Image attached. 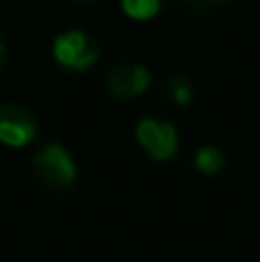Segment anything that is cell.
Segmentation results:
<instances>
[{"mask_svg": "<svg viewBox=\"0 0 260 262\" xmlns=\"http://www.w3.org/2000/svg\"><path fill=\"white\" fill-rule=\"evenodd\" d=\"M32 172L37 175L39 184L53 193H62L76 180V163L69 157L62 145H46L32 159Z\"/></svg>", "mask_w": 260, "mask_h": 262, "instance_id": "1", "label": "cell"}, {"mask_svg": "<svg viewBox=\"0 0 260 262\" xmlns=\"http://www.w3.org/2000/svg\"><path fill=\"white\" fill-rule=\"evenodd\" d=\"M53 55L62 67L74 69V72H85L99 58L95 41L81 30H69L62 32L58 39L53 41Z\"/></svg>", "mask_w": 260, "mask_h": 262, "instance_id": "2", "label": "cell"}, {"mask_svg": "<svg viewBox=\"0 0 260 262\" xmlns=\"http://www.w3.org/2000/svg\"><path fill=\"white\" fill-rule=\"evenodd\" d=\"M136 138L141 147L155 161H168L178 152V131L170 122L157 118H145L138 122Z\"/></svg>", "mask_w": 260, "mask_h": 262, "instance_id": "3", "label": "cell"}, {"mask_svg": "<svg viewBox=\"0 0 260 262\" xmlns=\"http://www.w3.org/2000/svg\"><path fill=\"white\" fill-rule=\"evenodd\" d=\"M37 118L18 104L0 106V143L9 147H23L37 136Z\"/></svg>", "mask_w": 260, "mask_h": 262, "instance_id": "4", "label": "cell"}, {"mask_svg": "<svg viewBox=\"0 0 260 262\" xmlns=\"http://www.w3.org/2000/svg\"><path fill=\"white\" fill-rule=\"evenodd\" d=\"M106 88H109L111 97L127 101L132 97L143 95L150 88V72L143 64H132V62L115 64L106 74Z\"/></svg>", "mask_w": 260, "mask_h": 262, "instance_id": "5", "label": "cell"}, {"mask_svg": "<svg viewBox=\"0 0 260 262\" xmlns=\"http://www.w3.org/2000/svg\"><path fill=\"white\" fill-rule=\"evenodd\" d=\"M196 168L205 175H216V172L224 168V152L214 145H207L201 147L196 152Z\"/></svg>", "mask_w": 260, "mask_h": 262, "instance_id": "6", "label": "cell"}, {"mask_svg": "<svg viewBox=\"0 0 260 262\" xmlns=\"http://www.w3.org/2000/svg\"><path fill=\"white\" fill-rule=\"evenodd\" d=\"M164 92L178 106H187L189 101H191V97H193L191 83H189V78L182 76V74H175V76H170L168 81L164 83Z\"/></svg>", "mask_w": 260, "mask_h": 262, "instance_id": "7", "label": "cell"}, {"mask_svg": "<svg viewBox=\"0 0 260 262\" xmlns=\"http://www.w3.org/2000/svg\"><path fill=\"white\" fill-rule=\"evenodd\" d=\"M159 9L161 0H122V12L136 21H147V18L157 16Z\"/></svg>", "mask_w": 260, "mask_h": 262, "instance_id": "8", "label": "cell"}, {"mask_svg": "<svg viewBox=\"0 0 260 262\" xmlns=\"http://www.w3.org/2000/svg\"><path fill=\"white\" fill-rule=\"evenodd\" d=\"M3 62H5V44L0 39V67H3Z\"/></svg>", "mask_w": 260, "mask_h": 262, "instance_id": "9", "label": "cell"}]
</instances>
